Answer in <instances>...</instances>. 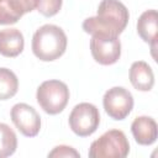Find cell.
Segmentation results:
<instances>
[{"label":"cell","mask_w":158,"mask_h":158,"mask_svg":"<svg viewBox=\"0 0 158 158\" xmlns=\"http://www.w3.org/2000/svg\"><path fill=\"white\" fill-rule=\"evenodd\" d=\"M48 157H80V154L73 147L60 144L54 147L53 151L48 153Z\"/></svg>","instance_id":"e0dca14e"},{"label":"cell","mask_w":158,"mask_h":158,"mask_svg":"<svg viewBox=\"0 0 158 158\" xmlns=\"http://www.w3.org/2000/svg\"><path fill=\"white\" fill-rule=\"evenodd\" d=\"M36 99L44 112L57 115L62 112L68 104L69 89L67 84L60 80H46L37 88Z\"/></svg>","instance_id":"277c9868"},{"label":"cell","mask_w":158,"mask_h":158,"mask_svg":"<svg viewBox=\"0 0 158 158\" xmlns=\"http://www.w3.org/2000/svg\"><path fill=\"white\" fill-rule=\"evenodd\" d=\"M25 47L23 35L17 28L0 30V54L4 57H17Z\"/></svg>","instance_id":"8fae6325"},{"label":"cell","mask_w":158,"mask_h":158,"mask_svg":"<svg viewBox=\"0 0 158 158\" xmlns=\"http://www.w3.org/2000/svg\"><path fill=\"white\" fill-rule=\"evenodd\" d=\"M62 2L63 0H37L36 9L43 16L51 17L59 12L62 7Z\"/></svg>","instance_id":"2e32d148"},{"label":"cell","mask_w":158,"mask_h":158,"mask_svg":"<svg viewBox=\"0 0 158 158\" xmlns=\"http://www.w3.org/2000/svg\"><path fill=\"white\" fill-rule=\"evenodd\" d=\"M90 52L99 64L111 65L120 59L121 42L118 37L96 35L90 40Z\"/></svg>","instance_id":"52a82bcc"},{"label":"cell","mask_w":158,"mask_h":158,"mask_svg":"<svg viewBox=\"0 0 158 158\" xmlns=\"http://www.w3.org/2000/svg\"><path fill=\"white\" fill-rule=\"evenodd\" d=\"M11 120L16 128L26 137H35L41 130V117L38 112L25 102H19L12 106L10 112Z\"/></svg>","instance_id":"ba28073f"},{"label":"cell","mask_w":158,"mask_h":158,"mask_svg":"<svg viewBox=\"0 0 158 158\" xmlns=\"http://www.w3.org/2000/svg\"><path fill=\"white\" fill-rule=\"evenodd\" d=\"M67 35L57 25L41 26L32 37V52L43 62H52L62 57L67 49Z\"/></svg>","instance_id":"7a4b0ae2"},{"label":"cell","mask_w":158,"mask_h":158,"mask_svg":"<svg viewBox=\"0 0 158 158\" xmlns=\"http://www.w3.org/2000/svg\"><path fill=\"white\" fill-rule=\"evenodd\" d=\"M102 105L105 112L111 118L117 121L123 120L133 109V96L127 89L122 86H114L104 94Z\"/></svg>","instance_id":"8992f818"},{"label":"cell","mask_w":158,"mask_h":158,"mask_svg":"<svg viewBox=\"0 0 158 158\" xmlns=\"http://www.w3.org/2000/svg\"><path fill=\"white\" fill-rule=\"evenodd\" d=\"M37 0H0V25L16 23L25 14L36 9Z\"/></svg>","instance_id":"9c48e42d"},{"label":"cell","mask_w":158,"mask_h":158,"mask_svg":"<svg viewBox=\"0 0 158 158\" xmlns=\"http://www.w3.org/2000/svg\"><path fill=\"white\" fill-rule=\"evenodd\" d=\"M130 152L126 135L120 130H109L95 139L89 148L90 158H125Z\"/></svg>","instance_id":"3957f363"},{"label":"cell","mask_w":158,"mask_h":158,"mask_svg":"<svg viewBox=\"0 0 158 158\" xmlns=\"http://www.w3.org/2000/svg\"><path fill=\"white\" fill-rule=\"evenodd\" d=\"M132 135L138 144L149 146L157 139L158 128L154 118L149 116H138L131 123Z\"/></svg>","instance_id":"30bf717a"},{"label":"cell","mask_w":158,"mask_h":158,"mask_svg":"<svg viewBox=\"0 0 158 158\" xmlns=\"http://www.w3.org/2000/svg\"><path fill=\"white\" fill-rule=\"evenodd\" d=\"M158 28V14L157 10H146L141 14L137 21V33L147 43L156 46Z\"/></svg>","instance_id":"4fadbf2b"},{"label":"cell","mask_w":158,"mask_h":158,"mask_svg":"<svg viewBox=\"0 0 158 158\" xmlns=\"http://www.w3.org/2000/svg\"><path fill=\"white\" fill-rule=\"evenodd\" d=\"M69 127L79 137L93 135L100 123V114L95 105L80 102L75 105L69 115Z\"/></svg>","instance_id":"5b68a950"},{"label":"cell","mask_w":158,"mask_h":158,"mask_svg":"<svg viewBox=\"0 0 158 158\" xmlns=\"http://www.w3.org/2000/svg\"><path fill=\"white\" fill-rule=\"evenodd\" d=\"M19 89V79L16 74L7 69L0 68V100L12 98Z\"/></svg>","instance_id":"5bb4252c"},{"label":"cell","mask_w":158,"mask_h":158,"mask_svg":"<svg viewBox=\"0 0 158 158\" xmlns=\"http://www.w3.org/2000/svg\"><path fill=\"white\" fill-rule=\"evenodd\" d=\"M130 19L127 7L118 0H102L99 4L98 14L83 22V30L91 36L118 37L126 28Z\"/></svg>","instance_id":"6da1fadb"},{"label":"cell","mask_w":158,"mask_h":158,"mask_svg":"<svg viewBox=\"0 0 158 158\" xmlns=\"http://www.w3.org/2000/svg\"><path fill=\"white\" fill-rule=\"evenodd\" d=\"M17 148V137L12 128L0 122V158L9 157L15 153Z\"/></svg>","instance_id":"9a60e30c"},{"label":"cell","mask_w":158,"mask_h":158,"mask_svg":"<svg viewBox=\"0 0 158 158\" xmlns=\"http://www.w3.org/2000/svg\"><path fill=\"white\" fill-rule=\"evenodd\" d=\"M130 81L139 91H149L154 85V74L148 63L143 60L133 62L130 68Z\"/></svg>","instance_id":"7c38bea8"}]
</instances>
